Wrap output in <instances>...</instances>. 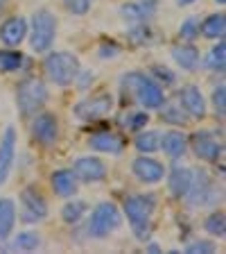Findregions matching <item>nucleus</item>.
Wrapping results in <instances>:
<instances>
[{
    "instance_id": "obj_1",
    "label": "nucleus",
    "mask_w": 226,
    "mask_h": 254,
    "mask_svg": "<svg viewBox=\"0 0 226 254\" xmlns=\"http://www.w3.org/2000/svg\"><path fill=\"white\" fill-rule=\"evenodd\" d=\"M122 86L129 93H134V98L145 109H161L165 102L163 86L158 84V82H154L149 75L140 73V70H132V73L122 75Z\"/></svg>"
},
{
    "instance_id": "obj_2",
    "label": "nucleus",
    "mask_w": 226,
    "mask_h": 254,
    "mask_svg": "<svg viewBox=\"0 0 226 254\" xmlns=\"http://www.w3.org/2000/svg\"><path fill=\"white\" fill-rule=\"evenodd\" d=\"M156 206V195H132L125 200V216L132 225L138 241H147L152 234V213Z\"/></svg>"
},
{
    "instance_id": "obj_3",
    "label": "nucleus",
    "mask_w": 226,
    "mask_h": 254,
    "mask_svg": "<svg viewBox=\"0 0 226 254\" xmlns=\"http://www.w3.org/2000/svg\"><path fill=\"white\" fill-rule=\"evenodd\" d=\"M43 68H45L47 77L52 79L57 86H70L77 79L79 70H82L77 55L66 53V50L47 55L45 62H43Z\"/></svg>"
},
{
    "instance_id": "obj_4",
    "label": "nucleus",
    "mask_w": 226,
    "mask_h": 254,
    "mask_svg": "<svg viewBox=\"0 0 226 254\" xmlns=\"http://www.w3.org/2000/svg\"><path fill=\"white\" fill-rule=\"evenodd\" d=\"M57 37V18L52 11L37 9L32 14V34H30V46L34 53H47Z\"/></svg>"
},
{
    "instance_id": "obj_5",
    "label": "nucleus",
    "mask_w": 226,
    "mask_h": 254,
    "mask_svg": "<svg viewBox=\"0 0 226 254\" xmlns=\"http://www.w3.org/2000/svg\"><path fill=\"white\" fill-rule=\"evenodd\" d=\"M16 102L23 116H34L47 102V89L39 77H25L16 89Z\"/></svg>"
},
{
    "instance_id": "obj_6",
    "label": "nucleus",
    "mask_w": 226,
    "mask_h": 254,
    "mask_svg": "<svg viewBox=\"0 0 226 254\" xmlns=\"http://www.w3.org/2000/svg\"><path fill=\"white\" fill-rule=\"evenodd\" d=\"M122 225V213L113 202H100L89 220V234L93 238H106Z\"/></svg>"
},
{
    "instance_id": "obj_7",
    "label": "nucleus",
    "mask_w": 226,
    "mask_h": 254,
    "mask_svg": "<svg viewBox=\"0 0 226 254\" xmlns=\"http://www.w3.org/2000/svg\"><path fill=\"white\" fill-rule=\"evenodd\" d=\"M188 202L190 206H211L217 202V189L213 184L211 175L206 170H192V182H190V189H188Z\"/></svg>"
},
{
    "instance_id": "obj_8",
    "label": "nucleus",
    "mask_w": 226,
    "mask_h": 254,
    "mask_svg": "<svg viewBox=\"0 0 226 254\" xmlns=\"http://www.w3.org/2000/svg\"><path fill=\"white\" fill-rule=\"evenodd\" d=\"M47 216V202L37 189L21 190V220L23 222H39Z\"/></svg>"
},
{
    "instance_id": "obj_9",
    "label": "nucleus",
    "mask_w": 226,
    "mask_h": 254,
    "mask_svg": "<svg viewBox=\"0 0 226 254\" xmlns=\"http://www.w3.org/2000/svg\"><path fill=\"white\" fill-rule=\"evenodd\" d=\"M192 152L197 154V159L201 161H211V164H217V159L224 152V145L222 141L215 136L213 132H197L192 136Z\"/></svg>"
},
{
    "instance_id": "obj_10",
    "label": "nucleus",
    "mask_w": 226,
    "mask_h": 254,
    "mask_svg": "<svg viewBox=\"0 0 226 254\" xmlns=\"http://www.w3.org/2000/svg\"><path fill=\"white\" fill-rule=\"evenodd\" d=\"M32 134L43 148H54L59 141V121L54 114H39L32 123Z\"/></svg>"
},
{
    "instance_id": "obj_11",
    "label": "nucleus",
    "mask_w": 226,
    "mask_h": 254,
    "mask_svg": "<svg viewBox=\"0 0 226 254\" xmlns=\"http://www.w3.org/2000/svg\"><path fill=\"white\" fill-rule=\"evenodd\" d=\"M73 173L79 182L84 184H95L106 177V166L97 157H79L73 166Z\"/></svg>"
},
{
    "instance_id": "obj_12",
    "label": "nucleus",
    "mask_w": 226,
    "mask_h": 254,
    "mask_svg": "<svg viewBox=\"0 0 226 254\" xmlns=\"http://www.w3.org/2000/svg\"><path fill=\"white\" fill-rule=\"evenodd\" d=\"M111 107H113V98L109 93H102V95H95V98L79 102L75 107V116L82 118V121H95V118L106 116L111 111Z\"/></svg>"
},
{
    "instance_id": "obj_13",
    "label": "nucleus",
    "mask_w": 226,
    "mask_h": 254,
    "mask_svg": "<svg viewBox=\"0 0 226 254\" xmlns=\"http://www.w3.org/2000/svg\"><path fill=\"white\" fill-rule=\"evenodd\" d=\"M132 170H134V175H136L138 180L145 182V184H156V182H161L165 177V166L161 164V161H156V159H152V157L134 159Z\"/></svg>"
},
{
    "instance_id": "obj_14",
    "label": "nucleus",
    "mask_w": 226,
    "mask_h": 254,
    "mask_svg": "<svg viewBox=\"0 0 226 254\" xmlns=\"http://www.w3.org/2000/svg\"><path fill=\"white\" fill-rule=\"evenodd\" d=\"M14 157H16V129L7 127L2 138H0V186L7 182L14 166Z\"/></svg>"
},
{
    "instance_id": "obj_15",
    "label": "nucleus",
    "mask_w": 226,
    "mask_h": 254,
    "mask_svg": "<svg viewBox=\"0 0 226 254\" xmlns=\"http://www.w3.org/2000/svg\"><path fill=\"white\" fill-rule=\"evenodd\" d=\"M179 102L190 118H204L206 116V100L195 84H188L179 91Z\"/></svg>"
},
{
    "instance_id": "obj_16",
    "label": "nucleus",
    "mask_w": 226,
    "mask_h": 254,
    "mask_svg": "<svg viewBox=\"0 0 226 254\" xmlns=\"http://www.w3.org/2000/svg\"><path fill=\"white\" fill-rule=\"evenodd\" d=\"M25 37H27V21L23 16H11V18H7L0 25V41L5 43V46H9V48L21 46Z\"/></svg>"
},
{
    "instance_id": "obj_17",
    "label": "nucleus",
    "mask_w": 226,
    "mask_h": 254,
    "mask_svg": "<svg viewBox=\"0 0 226 254\" xmlns=\"http://www.w3.org/2000/svg\"><path fill=\"white\" fill-rule=\"evenodd\" d=\"M50 184H52V190L59 197H73L79 189V180L75 177L73 170H68V168L54 170L52 177H50Z\"/></svg>"
},
{
    "instance_id": "obj_18",
    "label": "nucleus",
    "mask_w": 226,
    "mask_h": 254,
    "mask_svg": "<svg viewBox=\"0 0 226 254\" xmlns=\"http://www.w3.org/2000/svg\"><path fill=\"white\" fill-rule=\"evenodd\" d=\"M156 11V0H142V2H129V5L120 7V14L125 21L134 23H145L147 18H152Z\"/></svg>"
},
{
    "instance_id": "obj_19",
    "label": "nucleus",
    "mask_w": 226,
    "mask_h": 254,
    "mask_svg": "<svg viewBox=\"0 0 226 254\" xmlns=\"http://www.w3.org/2000/svg\"><path fill=\"white\" fill-rule=\"evenodd\" d=\"M89 145L93 150H97V152L120 154L122 148H125V141L113 132H100V134H93V136L89 138Z\"/></svg>"
},
{
    "instance_id": "obj_20",
    "label": "nucleus",
    "mask_w": 226,
    "mask_h": 254,
    "mask_svg": "<svg viewBox=\"0 0 226 254\" xmlns=\"http://www.w3.org/2000/svg\"><path fill=\"white\" fill-rule=\"evenodd\" d=\"M161 148L165 150V154L172 159H179L185 154L188 150V138H185L183 132L179 129H170V132L161 134Z\"/></svg>"
},
{
    "instance_id": "obj_21",
    "label": "nucleus",
    "mask_w": 226,
    "mask_h": 254,
    "mask_svg": "<svg viewBox=\"0 0 226 254\" xmlns=\"http://www.w3.org/2000/svg\"><path fill=\"white\" fill-rule=\"evenodd\" d=\"M190 182H192V170L185 168V166H174L168 177L170 193H172L174 197H185V193H188V189H190Z\"/></svg>"
},
{
    "instance_id": "obj_22",
    "label": "nucleus",
    "mask_w": 226,
    "mask_h": 254,
    "mask_svg": "<svg viewBox=\"0 0 226 254\" xmlns=\"http://www.w3.org/2000/svg\"><path fill=\"white\" fill-rule=\"evenodd\" d=\"M172 59L179 64L183 70H195L199 66V50L192 43H183V46L172 48Z\"/></svg>"
},
{
    "instance_id": "obj_23",
    "label": "nucleus",
    "mask_w": 226,
    "mask_h": 254,
    "mask_svg": "<svg viewBox=\"0 0 226 254\" xmlns=\"http://www.w3.org/2000/svg\"><path fill=\"white\" fill-rule=\"evenodd\" d=\"M14 225H16V204L9 197H2L0 200V241L9 238Z\"/></svg>"
},
{
    "instance_id": "obj_24",
    "label": "nucleus",
    "mask_w": 226,
    "mask_h": 254,
    "mask_svg": "<svg viewBox=\"0 0 226 254\" xmlns=\"http://www.w3.org/2000/svg\"><path fill=\"white\" fill-rule=\"evenodd\" d=\"M199 32H201V37H206V39H224V32H226L224 14H222V11L220 14H211L199 25Z\"/></svg>"
},
{
    "instance_id": "obj_25",
    "label": "nucleus",
    "mask_w": 226,
    "mask_h": 254,
    "mask_svg": "<svg viewBox=\"0 0 226 254\" xmlns=\"http://www.w3.org/2000/svg\"><path fill=\"white\" fill-rule=\"evenodd\" d=\"M161 148V132L156 129H147V132H140L136 136V150L142 154H149V152H156Z\"/></svg>"
},
{
    "instance_id": "obj_26",
    "label": "nucleus",
    "mask_w": 226,
    "mask_h": 254,
    "mask_svg": "<svg viewBox=\"0 0 226 254\" xmlns=\"http://www.w3.org/2000/svg\"><path fill=\"white\" fill-rule=\"evenodd\" d=\"M89 211V204L82 200H70L66 202V206L61 209V218L63 222H68V225H75V222L82 220V216Z\"/></svg>"
},
{
    "instance_id": "obj_27",
    "label": "nucleus",
    "mask_w": 226,
    "mask_h": 254,
    "mask_svg": "<svg viewBox=\"0 0 226 254\" xmlns=\"http://www.w3.org/2000/svg\"><path fill=\"white\" fill-rule=\"evenodd\" d=\"M11 248L18 250V252H34V250L41 248V238L34 232H21V234H16Z\"/></svg>"
},
{
    "instance_id": "obj_28",
    "label": "nucleus",
    "mask_w": 226,
    "mask_h": 254,
    "mask_svg": "<svg viewBox=\"0 0 226 254\" xmlns=\"http://www.w3.org/2000/svg\"><path fill=\"white\" fill-rule=\"evenodd\" d=\"M206 64H208V68L215 70V73H224V68H226V43H224V39H220V43L208 53V62Z\"/></svg>"
},
{
    "instance_id": "obj_29",
    "label": "nucleus",
    "mask_w": 226,
    "mask_h": 254,
    "mask_svg": "<svg viewBox=\"0 0 226 254\" xmlns=\"http://www.w3.org/2000/svg\"><path fill=\"white\" fill-rule=\"evenodd\" d=\"M23 66V55L18 50H0V73H14Z\"/></svg>"
},
{
    "instance_id": "obj_30",
    "label": "nucleus",
    "mask_w": 226,
    "mask_h": 254,
    "mask_svg": "<svg viewBox=\"0 0 226 254\" xmlns=\"http://www.w3.org/2000/svg\"><path fill=\"white\" fill-rule=\"evenodd\" d=\"M204 229L211 234V236L224 238V234H226V218H224V211L211 213V216L206 218V222H204Z\"/></svg>"
},
{
    "instance_id": "obj_31",
    "label": "nucleus",
    "mask_w": 226,
    "mask_h": 254,
    "mask_svg": "<svg viewBox=\"0 0 226 254\" xmlns=\"http://www.w3.org/2000/svg\"><path fill=\"white\" fill-rule=\"evenodd\" d=\"M161 116H163L165 123H170V125H185L188 123V114L183 111V107L179 105H168L163 107V111H161Z\"/></svg>"
},
{
    "instance_id": "obj_32",
    "label": "nucleus",
    "mask_w": 226,
    "mask_h": 254,
    "mask_svg": "<svg viewBox=\"0 0 226 254\" xmlns=\"http://www.w3.org/2000/svg\"><path fill=\"white\" fill-rule=\"evenodd\" d=\"M179 37L183 39L185 43H192L197 37H199V18H197V16H190V18H185V21L181 23Z\"/></svg>"
},
{
    "instance_id": "obj_33",
    "label": "nucleus",
    "mask_w": 226,
    "mask_h": 254,
    "mask_svg": "<svg viewBox=\"0 0 226 254\" xmlns=\"http://www.w3.org/2000/svg\"><path fill=\"white\" fill-rule=\"evenodd\" d=\"M213 107H215V114L224 121V114H226V86L220 84L215 86L213 91Z\"/></svg>"
},
{
    "instance_id": "obj_34",
    "label": "nucleus",
    "mask_w": 226,
    "mask_h": 254,
    "mask_svg": "<svg viewBox=\"0 0 226 254\" xmlns=\"http://www.w3.org/2000/svg\"><path fill=\"white\" fill-rule=\"evenodd\" d=\"M63 5H66V9H68L70 14H75V16H84L86 11L90 9L93 0H63Z\"/></svg>"
},
{
    "instance_id": "obj_35",
    "label": "nucleus",
    "mask_w": 226,
    "mask_h": 254,
    "mask_svg": "<svg viewBox=\"0 0 226 254\" xmlns=\"http://www.w3.org/2000/svg\"><path fill=\"white\" fill-rule=\"evenodd\" d=\"M147 123H149L147 111H136V114H129V118H127V127H129V129H134V132L142 129Z\"/></svg>"
},
{
    "instance_id": "obj_36",
    "label": "nucleus",
    "mask_w": 226,
    "mask_h": 254,
    "mask_svg": "<svg viewBox=\"0 0 226 254\" xmlns=\"http://www.w3.org/2000/svg\"><path fill=\"white\" fill-rule=\"evenodd\" d=\"M215 252V243L211 241H195L185 248V254H213Z\"/></svg>"
},
{
    "instance_id": "obj_37",
    "label": "nucleus",
    "mask_w": 226,
    "mask_h": 254,
    "mask_svg": "<svg viewBox=\"0 0 226 254\" xmlns=\"http://www.w3.org/2000/svg\"><path fill=\"white\" fill-rule=\"evenodd\" d=\"M118 55V46H113V43H102L100 46V57L106 59V57H116Z\"/></svg>"
},
{
    "instance_id": "obj_38",
    "label": "nucleus",
    "mask_w": 226,
    "mask_h": 254,
    "mask_svg": "<svg viewBox=\"0 0 226 254\" xmlns=\"http://www.w3.org/2000/svg\"><path fill=\"white\" fill-rule=\"evenodd\" d=\"M154 73H156L158 77H165V82H174V75L168 73V68H161V66H156V68H154Z\"/></svg>"
},
{
    "instance_id": "obj_39",
    "label": "nucleus",
    "mask_w": 226,
    "mask_h": 254,
    "mask_svg": "<svg viewBox=\"0 0 226 254\" xmlns=\"http://www.w3.org/2000/svg\"><path fill=\"white\" fill-rule=\"evenodd\" d=\"M147 252H152V254H158V252H161V248H158L156 243H149V245H147Z\"/></svg>"
},
{
    "instance_id": "obj_40",
    "label": "nucleus",
    "mask_w": 226,
    "mask_h": 254,
    "mask_svg": "<svg viewBox=\"0 0 226 254\" xmlns=\"http://www.w3.org/2000/svg\"><path fill=\"white\" fill-rule=\"evenodd\" d=\"M192 2H197V0H177V5H181V7H188Z\"/></svg>"
},
{
    "instance_id": "obj_41",
    "label": "nucleus",
    "mask_w": 226,
    "mask_h": 254,
    "mask_svg": "<svg viewBox=\"0 0 226 254\" xmlns=\"http://www.w3.org/2000/svg\"><path fill=\"white\" fill-rule=\"evenodd\" d=\"M215 2H220V5H224V2H226V0H215Z\"/></svg>"
}]
</instances>
